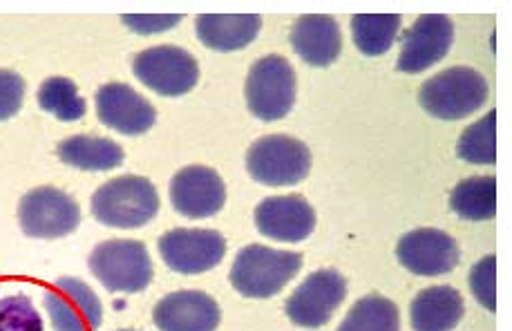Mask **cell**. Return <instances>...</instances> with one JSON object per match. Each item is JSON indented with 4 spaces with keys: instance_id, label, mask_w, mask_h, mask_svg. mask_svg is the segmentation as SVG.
Here are the masks:
<instances>
[{
    "instance_id": "cell-1",
    "label": "cell",
    "mask_w": 512,
    "mask_h": 331,
    "mask_svg": "<svg viewBox=\"0 0 512 331\" xmlns=\"http://www.w3.org/2000/svg\"><path fill=\"white\" fill-rule=\"evenodd\" d=\"M159 213L155 184L139 175H121L92 195L94 220L110 229H141Z\"/></svg>"
},
{
    "instance_id": "cell-2",
    "label": "cell",
    "mask_w": 512,
    "mask_h": 331,
    "mask_svg": "<svg viewBox=\"0 0 512 331\" xmlns=\"http://www.w3.org/2000/svg\"><path fill=\"white\" fill-rule=\"evenodd\" d=\"M302 253L249 244L235 255L231 285L246 298H273L298 276Z\"/></svg>"
},
{
    "instance_id": "cell-3",
    "label": "cell",
    "mask_w": 512,
    "mask_h": 331,
    "mask_svg": "<svg viewBox=\"0 0 512 331\" xmlns=\"http://www.w3.org/2000/svg\"><path fill=\"white\" fill-rule=\"evenodd\" d=\"M488 94V81L481 72L457 65L425 81L419 90V103L436 119L459 121L486 106Z\"/></svg>"
},
{
    "instance_id": "cell-4",
    "label": "cell",
    "mask_w": 512,
    "mask_h": 331,
    "mask_svg": "<svg viewBox=\"0 0 512 331\" xmlns=\"http://www.w3.org/2000/svg\"><path fill=\"white\" fill-rule=\"evenodd\" d=\"M246 106L262 121H280L296 103V70L280 54L255 61L246 77Z\"/></svg>"
},
{
    "instance_id": "cell-5",
    "label": "cell",
    "mask_w": 512,
    "mask_h": 331,
    "mask_svg": "<svg viewBox=\"0 0 512 331\" xmlns=\"http://www.w3.org/2000/svg\"><path fill=\"white\" fill-rule=\"evenodd\" d=\"M90 271L110 293H139L153 282V260L144 242L108 240L90 255Z\"/></svg>"
},
{
    "instance_id": "cell-6",
    "label": "cell",
    "mask_w": 512,
    "mask_h": 331,
    "mask_svg": "<svg viewBox=\"0 0 512 331\" xmlns=\"http://www.w3.org/2000/svg\"><path fill=\"white\" fill-rule=\"evenodd\" d=\"M246 170L264 186H296L311 170V150L289 135H267L246 153Z\"/></svg>"
},
{
    "instance_id": "cell-7",
    "label": "cell",
    "mask_w": 512,
    "mask_h": 331,
    "mask_svg": "<svg viewBox=\"0 0 512 331\" xmlns=\"http://www.w3.org/2000/svg\"><path fill=\"white\" fill-rule=\"evenodd\" d=\"M18 224L36 240H59L79 229L81 208L74 197L54 186L34 188L18 204Z\"/></svg>"
},
{
    "instance_id": "cell-8",
    "label": "cell",
    "mask_w": 512,
    "mask_h": 331,
    "mask_svg": "<svg viewBox=\"0 0 512 331\" xmlns=\"http://www.w3.org/2000/svg\"><path fill=\"white\" fill-rule=\"evenodd\" d=\"M132 72L159 97H182L199 81L195 56L175 45H157L139 52L132 61Z\"/></svg>"
},
{
    "instance_id": "cell-9",
    "label": "cell",
    "mask_w": 512,
    "mask_h": 331,
    "mask_svg": "<svg viewBox=\"0 0 512 331\" xmlns=\"http://www.w3.org/2000/svg\"><path fill=\"white\" fill-rule=\"evenodd\" d=\"M166 267L182 276H199L213 271L226 255L222 233L211 229H173L157 242Z\"/></svg>"
},
{
    "instance_id": "cell-10",
    "label": "cell",
    "mask_w": 512,
    "mask_h": 331,
    "mask_svg": "<svg viewBox=\"0 0 512 331\" xmlns=\"http://www.w3.org/2000/svg\"><path fill=\"white\" fill-rule=\"evenodd\" d=\"M347 298V280L336 269H320L291 293L284 311L293 325L325 327Z\"/></svg>"
},
{
    "instance_id": "cell-11",
    "label": "cell",
    "mask_w": 512,
    "mask_h": 331,
    "mask_svg": "<svg viewBox=\"0 0 512 331\" xmlns=\"http://www.w3.org/2000/svg\"><path fill=\"white\" fill-rule=\"evenodd\" d=\"M45 311L56 331H97L103 320V307L79 278H59L45 291Z\"/></svg>"
},
{
    "instance_id": "cell-12",
    "label": "cell",
    "mask_w": 512,
    "mask_h": 331,
    "mask_svg": "<svg viewBox=\"0 0 512 331\" xmlns=\"http://www.w3.org/2000/svg\"><path fill=\"white\" fill-rule=\"evenodd\" d=\"M454 43V25L443 14H423L403 36L396 68L405 74H421L448 56Z\"/></svg>"
},
{
    "instance_id": "cell-13",
    "label": "cell",
    "mask_w": 512,
    "mask_h": 331,
    "mask_svg": "<svg viewBox=\"0 0 512 331\" xmlns=\"http://www.w3.org/2000/svg\"><path fill=\"white\" fill-rule=\"evenodd\" d=\"M226 202L224 179L208 166H186L170 179V204L188 220L217 215Z\"/></svg>"
},
{
    "instance_id": "cell-14",
    "label": "cell",
    "mask_w": 512,
    "mask_h": 331,
    "mask_svg": "<svg viewBox=\"0 0 512 331\" xmlns=\"http://www.w3.org/2000/svg\"><path fill=\"white\" fill-rule=\"evenodd\" d=\"M396 258L414 276L434 278L457 269L459 247L445 231L414 229L398 240Z\"/></svg>"
},
{
    "instance_id": "cell-15",
    "label": "cell",
    "mask_w": 512,
    "mask_h": 331,
    "mask_svg": "<svg viewBox=\"0 0 512 331\" xmlns=\"http://www.w3.org/2000/svg\"><path fill=\"white\" fill-rule=\"evenodd\" d=\"M94 103H97L101 124L121 132V135H144L157 121V110L153 108V103L126 83L101 85Z\"/></svg>"
},
{
    "instance_id": "cell-16",
    "label": "cell",
    "mask_w": 512,
    "mask_h": 331,
    "mask_svg": "<svg viewBox=\"0 0 512 331\" xmlns=\"http://www.w3.org/2000/svg\"><path fill=\"white\" fill-rule=\"evenodd\" d=\"M220 320V305L208 293L195 289L168 293L153 309V323L159 331H215Z\"/></svg>"
},
{
    "instance_id": "cell-17",
    "label": "cell",
    "mask_w": 512,
    "mask_h": 331,
    "mask_svg": "<svg viewBox=\"0 0 512 331\" xmlns=\"http://www.w3.org/2000/svg\"><path fill=\"white\" fill-rule=\"evenodd\" d=\"M255 226L276 242H302L316 229V213L300 195L267 197L255 208Z\"/></svg>"
},
{
    "instance_id": "cell-18",
    "label": "cell",
    "mask_w": 512,
    "mask_h": 331,
    "mask_svg": "<svg viewBox=\"0 0 512 331\" xmlns=\"http://www.w3.org/2000/svg\"><path fill=\"white\" fill-rule=\"evenodd\" d=\"M291 47L311 68H329L343 52L338 21L327 14H305L293 23Z\"/></svg>"
},
{
    "instance_id": "cell-19",
    "label": "cell",
    "mask_w": 512,
    "mask_h": 331,
    "mask_svg": "<svg viewBox=\"0 0 512 331\" xmlns=\"http://www.w3.org/2000/svg\"><path fill=\"white\" fill-rule=\"evenodd\" d=\"M262 30L258 14H202L195 21L197 39L208 50L235 52L251 45Z\"/></svg>"
},
{
    "instance_id": "cell-20",
    "label": "cell",
    "mask_w": 512,
    "mask_h": 331,
    "mask_svg": "<svg viewBox=\"0 0 512 331\" xmlns=\"http://www.w3.org/2000/svg\"><path fill=\"white\" fill-rule=\"evenodd\" d=\"M463 311V296L461 293L448 287H428L414 296L410 307V320L414 331H452L461 323Z\"/></svg>"
},
{
    "instance_id": "cell-21",
    "label": "cell",
    "mask_w": 512,
    "mask_h": 331,
    "mask_svg": "<svg viewBox=\"0 0 512 331\" xmlns=\"http://www.w3.org/2000/svg\"><path fill=\"white\" fill-rule=\"evenodd\" d=\"M59 159L72 168L88 170V173H106L123 164V148L117 141L92 135H74L63 139L59 148Z\"/></svg>"
},
{
    "instance_id": "cell-22",
    "label": "cell",
    "mask_w": 512,
    "mask_h": 331,
    "mask_svg": "<svg viewBox=\"0 0 512 331\" xmlns=\"http://www.w3.org/2000/svg\"><path fill=\"white\" fill-rule=\"evenodd\" d=\"M450 208L461 220L483 222L497 215V179L470 177L463 179L450 195Z\"/></svg>"
},
{
    "instance_id": "cell-23",
    "label": "cell",
    "mask_w": 512,
    "mask_h": 331,
    "mask_svg": "<svg viewBox=\"0 0 512 331\" xmlns=\"http://www.w3.org/2000/svg\"><path fill=\"white\" fill-rule=\"evenodd\" d=\"M403 18L398 14H356L352 16V34L360 54L383 56L392 50V45L401 30Z\"/></svg>"
},
{
    "instance_id": "cell-24",
    "label": "cell",
    "mask_w": 512,
    "mask_h": 331,
    "mask_svg": "<svg viewBox=\"0 0 512 331\" xmlns=\"http://www.w3.org/2000/svg\"><path fill=\"white\" fill-rule=\"evenodd\" d=\"M338 331H401V314L390 298L372 293L356 300Z\"/></svg>"
},
{
    "instance_id": "cell-25",
    "label": "cell",
    "mask_w": 512,
    "mask_h": 331,
    "mask_svg": "<svg viewBox=\"0 0 512 331\" xmlns=\"http://www.w3.org/2000/svg\"><path fill=\"white\" fill-rule=\"evenodd\" d=\"M457 155L468 164L492 166L497 162V110L468 126L457 144Z\"/></svg>"
},
{
    "instance_id": "cell-26",
    "label": "cell",
    "mask_w": 512,
    "mask_h": 331,
    "mask_svg": "<svg viewBox=\"0 0 512 331\" xmlns=\"http://www.w3.org/2000/svg\"><path fill=\"white\" fill-rule=\"evenodd\" d=\"M39 106L59 121H79L85 117L88 103L68 77H50L39 88Z\"/></svg>"
},
{
    "instance_id": "cell-27",
    "label": "cell",
    "mask_w": 512,
    "mask_h": 331,
    "mask_svg": "<svg viewBox=\"0 0 512 331\" xmlns=\"http://www.w3.org/2000/svg\"><path fill=\"white\" fill-rule=\"evenodd\" d=\"M0 331H43L41 314L27 296L0 300Z\"/></svg>"
},
{
    "instance_id": "cell-28",
    "label": "cell",
    "mask_w": 512,
    "mask_h": 331,
    "mask_svg": "<svg viewBox=\"0 0 512 331\" xmlns=\"http://www.w3.org/2000/svg\"><path fill=\"white\" fill-rule=\"evenodd\" d=\"M470 289L472 296L479 300L481 307L488 311H497V258L486 255V258L474 264L470 271Z\"/></svg>"
},
{
    "instance_id": "cell-29",
    "label": "cell",
    "mask_w": 512,
    "mask_h": 331,
    "mask_svg": "<svg viewBox=\"0 0 512 331\" xmlns=\"http://www.w3.org/2000/svg\"><path fill=\"white\" fill-rule=\"evenodd\" d=\"M25 79L12 70H0V121L12 119L23 106Z\"/></svg>"
},
{
    "instance_id": "cell-30",
    "label": "cell",
    "mask_w": 512,
    "mask_h": 331,
    "mask_svg": "<svg viewBox=\"0 0 512 331\" xmlns=\"http://www.w3.org/2000/svg\"><path fill=\"white\" fill-rule=\"evenodd\" d=\"M182 21L179 14H128L121 16V23L135 34H161Z\"/></svg>"
},
{
    "instance_id": "cell-31",
    "label": "cell",
    "mask_w": 512,
    "mask_h": 331,
    "mask_svg": "<svg viewBox=\"0 0 512 331\" xmlns=\"http://www.w3.org/2000/svg\"><path fill=\"white\" fill-rule=\"evenodd\" d=\"M119 331H132V329H119Z\"/></svg>"
}]
</instances>
